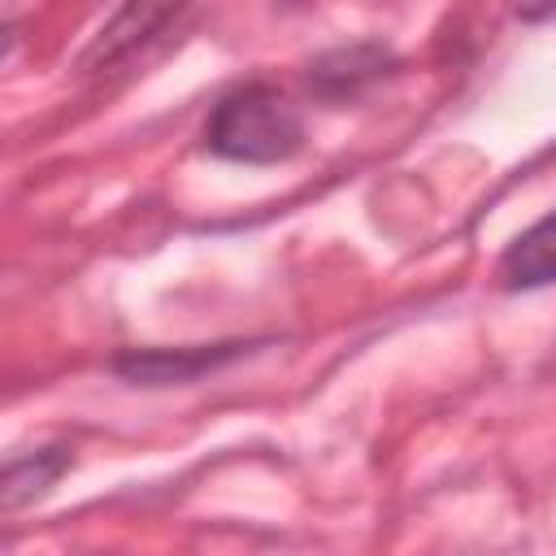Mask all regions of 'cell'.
I'll list each match as a JSON object with an SVG mask.
<instances>
[{"label":"cell","instance_id":"6da1fadb","mask_svg":"<svg viewBox=\"0 0 556 556\" xmlns=\"http://www.w3.org/2000/svg\"><path fill=\"white\" fill-rule=\"evenodd\" d=\"M204 148L243 165H278L304 148V117L287 91L269 83H243L213 104L204 122Z\"/></svg>","mask_w":556,"mask_h":556},{"label":"cell","instance_id":"277c9868","mask_svg":"<svg viewBox=\"0 0 556 556\" xmlns=\"http://www.w3.org/2000/svg\"><path fill=\"white\" fill-rule=\"evenodd\" d=\"M169 22H178L174 9H122L117 22L100 30V39H96L91 52L83 56V65H87V70H109V65H117L122 56H130L135 43L156 39Z\"/></svg>","mask_w":556,"mask_h":556},{"label":"cell","instance_id":"5b68a950","mask_svg":"<svg viewBox=\"0 0 556 556\" xmlns=\"http://www.w3.org/2000/svg\"><path fill=\"white\" fill-rule=\"evenodd\" d=\"M70 469V452L65 447H39L30 456H13L4 469V508H22L30 500H39L61 473Z\"/></svg>","mask_w":556,"mask_h":556},{"label":"cell","instance_id":"7a4b0ae2","mask_svg":"<svg viewBox=\"0 0 556 556\" xmlns=\"http://www.w3.org/2000/svg\"><path fill=\"white\" fill-rule=\"evenodd\" d=\"M248 343H213V348H174V352H122L113 356V369L130 382H148V387H165V382H187L213 365H226L243 352Z\"/></svg>","mask_w":556,"mask_h":556},{"label":"cell","instance_id":"3957f363","mask_svg":"<svg viewBox=\"0 0 556 556\" xmlns=\"http://www.w3.org/2000/svg\"><path fill=\"white\" fill-rule=\"evenodd\" d=\"M495 278L508 291H534V287L556 282V213L539 217L530 230H521L504 248V256L495 265Z\"/></svg>","mask_w":556,"mask_h":556}]
</instances>
